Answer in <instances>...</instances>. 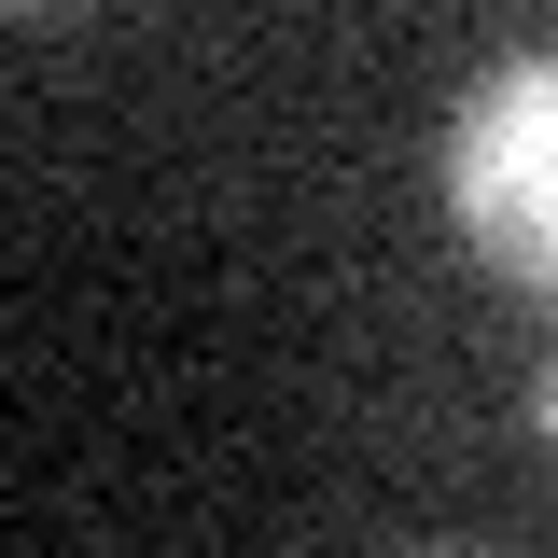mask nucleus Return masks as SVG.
<instances>
[{"label":"nucleus","mask_w":558,"mask_h":558,"mask_svg":"<svg viewBox=\"0 0 558 558\" xmlns=\"http://www.w3.org/2000/svg\"><path fill=\"white\" fill-rule=\"evenodd\" d=\"M447 209H461L475 266H502L517 293L558 279V57L545 43L475 70V98L447 126Z\"/></svg>","instance_id":"nucleus-1"},{"label":"nucleus","mask_w":558,"mask_h":558,"mask_svg":"<svg viewBox=\"0 0 558 558\" xmlns=\"http://www.w3.org/2000/svg\"><path fill=\"white\" fill-rule=\"evenodd\" d=\"M433 558H502V545H433Z\"/></svg>","instance_id":"nucleus-2"}]
</instances>
